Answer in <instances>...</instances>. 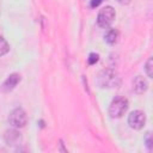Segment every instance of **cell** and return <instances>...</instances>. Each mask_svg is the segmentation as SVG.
Segmentation results:
<instances>
[{
    "instance_id": "obj_12",
    "label": "cell",
    "mask_w": 153,
    "mask_h": 153,
    "mask_svg": "<svg viewBox=\"0 0 153 153\" xmlns=\"http://www.w3.org/2000/svg\"><path fill=\"white\" fill-rule=\"evenodd\" d=\"M98 60H99V55L96 54V53H91V54L88 55V57H87L88 65H94V63L98 62Z\"/></svg>"
},
{
    "instance_id": "obj_13",
    "label": "cell",
    "mask_w": 153,
    "mask_h": 153,
    "mask_svg": "<svg viewBox=\"0 0 153 153\" xmlns=\"http://www.w3.org/2000/svg\"><path fill=\"white\" fill-rule=\"evenodd\" d=\"M145 142H146V146L151 149L152 148V139H151V133H146V137H145Z\"/></svg>"
},
{
    "instance_id": "obj_5",
    "label": "cell",
    "mask_w": 153,
    "mask_h": 153,
    "mask_svg": "<svg viewBox=\"0 0 153 153\" xmlns=\"http://www.w3.org/2000/svg\"><path fill=\"white\" fill-rule=\"evenodd\" d=\"M145 123H146V115L143 111L134 110L130 112V115L128 117V124L130 126V128H133L135 130H140L143 128Z\"/></svg>"
},
{
    "instance_id": "obj_2",
    "label": "cell",
    "mask_w": 153,
    "mask_h": 153,
    "mask_svg": "<svg viewBox=\"0 0 153 153\" xmlns=\"http://www.w3.org/2000/svg\"><path fill=\"white\" fill-rule=\"evenodd\" d=\"M129 103L128 99L124 97H116L112 99L109 106V115L111 118H120L124 115V112L128 110Z\"/></svg>"
},
{
    "instance_id": "obj_7",
    "label": "cell",
    "mask_w": 153,
    "mask_h": 153,
    "mask_svg": "<svg viewBox=\"0 0 153 153\" xmlns=\"http://www.w3.org/2000/svg\"><path fill=\"white\" fill-rule=\"evenodd\" d=\"M19 82H20V75H19L18 73H12V74L4 81L2 86H1V90H2L4 92H10V91H12Z\"/></svg>"
},
{
    "instance_id": "obj_15",
    "label": "cell",
    "mask_w": 153,
    "mask_h": 153,
    "mask_svg": "<svg viewBox=\"0 0 153 153\" xmlns=\"http://www.w3.org/2000/svg\"><path fill=\"white\" fill-rule=\"evenodd\" d=\"M118 4H121V5H128L131 0H116Z\"/></svg>"
},
{
    "instance_id": "obj_4",
    "label": "cell",
    "mask_w": 153,
    "mask_h": 153,
    "mask_svg": "<svg viewBox=\"0 0 153 153\" xmlns=\"http://www.w3.org/2000/svg\"><path fill=\"white\" fill-rule=\"evenodd\" d=\"M8 122L14 128H23L27 123V115L22 108H16L8 116Z\"/></svg>"
},
{
    "instance_id": "obj_14",
    "label": "cell",
    "mask_w": 153,
    "mask_h": 153,
    "mask_svg": "<svg viewBox=\"0 0 153 153\" xmlns=\"http://www.w3.org/2000/svg\"><path fill=\"white\" fill-rule=\"evenodd\" d=\"M103 0H91V7H97Z\"/></svg>"
},
{
    "instance_id": "obj_11",
    "label": "cell",
    "mask_w": 153,
    "mask_h": 153,
    "mask_svg": "<svg viewBox=\"0 0 153 153\" xmlns=\"http://www.w3.org/2000/svg\"><path fill=\"white\" fill-rule=\"evenodd\" d=\"M153 60H152V57H149L148 60H147V62H146V65H145V71H146V73H147V76L148 78H152L153 76Z\"/></svg>"
},
{
    "instance_id": "obj_9",
    "label": "cell",
    "mask_w": 153,
    "mask_h": 153,
    "mask_svg": "<svg viewBox=\"0 0 153 153\" xmlns=\"http://www.w3.org/2000/svg\"><path fill=\"white\" fill-rule=\"evenodd\" d=\"M117 36H118V33L115 29H109L104 35V39L108 44H115L117 41Z\"/></svg>"
},
{
    "instance_id": "obj_8",
    "label": "cell",
    "mask_w": 153,
    "mask_h": 153,
    "mask_svg": "<svg viewBox=\"0 0 153 153\" xmlns=\"http://www.w3.org/2000/svg\"><path fill=\"white\" fill-rule=\"evenodd\" d=\"M147 88H148V82L143 76L137 75L133 79V90H134L135 93L142 94L147 91Z\"/></svg>"
},
{
    "instance_id": "obj_6",
    "label": "cell",
    "mask_w": 153,
    "mask_h": 153,
    "mask_svg": "<svg viewBox=\"0 0 153 153\" xmlns=\"http://www.w3.org/2000/svg\"><path fill=\"white\" fill-rule=\"evenodd\" d=\"M4 140L8 146H18L22 142V135L16 129H8L4 134Z\"/></svg>"
},
{
    "instance_id": "obj_1",
    "label": "cell",
    "mask_w": 153,
    "mask_h": 153,
    "mask_svg": "<svg viewBox=\"0 0 153 153\" xmlns=\"http://www.w3.org/2000/svg\"><path fill=\"white\" fill-rule=\"evenodd\" d=\"M98 84L103 88H114L121 84V79L114 69L108 68L102 71L98 75Z\"/></svg>"
},
{
    "instance_id": "obj_3",
    "label": "cell",
    "mask_w": 153,
    "mask_h": 153,
    "mask_svg": "<svg viewBox=\"0 0 153 153\" xmlns=\"http://www.w3.org/2000/svg\"><path fill=\"white\" fill-rule=\"evenodd\" d=\"M116 17V12L115 10L111 7V6H105L103 7L99 12H98V16H97V24L99 27H103V29H108L114 19Z\"/></svg>"
},
{
    "instance_id": "obj_10",
    "label": "cell",
    "mask_w": 153,
    "mask_h": 153,
    "mask_svg": "<svg viewBox=\"0 0 153 153\" xmlns=\"http://www.w3.org/2000/svg\"><path fill=\"white\" fill-rule=\"evenodd\" d=\"M8 50H10V45H8L7 41H6L4 37H1V36H0V56H2V55H5V54H7V53H8Z\"/></svg>"
}]
</instances>
